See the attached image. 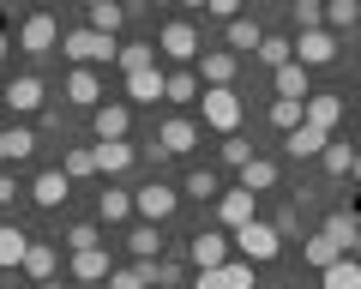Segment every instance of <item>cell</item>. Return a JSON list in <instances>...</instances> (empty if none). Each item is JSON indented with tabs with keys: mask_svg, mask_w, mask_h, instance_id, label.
<instances>
[{
	"mask_svg": "<svg viewBox=\"0 0 361 289\" xmlns=\"http://www.w3.org/2000/svg\"><path fill=\"white\" fill-rule=\"evenodd\" d=\"M61 54H66L73 66H109V61L121 54V42L85 25V30H61Z\"/></svg>",
	"mask_w": 361,
	"mask_h": 289,
	"instance_id": "6da1fadb",
	"label": "cell"
},
{
	"mask_svg": "<svg viewBox=\"0 0 361 289\" xmlns=\"http://www.w3.org/2000/svg\"><path fill=\"white\" fill-rule=\"evenodd\" d=\"M229 247L241 253L247 265H271L277 253H283V235L265 223V217H253V223H241V229H229Z\"/></svg>",
	"mask_w": 361,
	"mask_h": 289,
	"instance_id": "7a4b0ae2",
	"label": "cell"
},
{
	"mask_svg": "<svg viewBox=\"0 0 361 289\" xmlns=\"http://www.w3.org/2000/svg\"><path fill=\"white\" fill-rule=\"evenodd\" d=\"M199 109H205V127L223 133V139L241 127V97H235L229 85H211V91H199Z\"/></svg>",
	"mask_w": 361,
	"mask_h": 289,
	"instance_id": "3957f363",
	"label": "cell"
},
{
	"mask_svg": "<svg viewBox=\"0 0 361 289\" xmlns=\"http://www.w3.org/2000/svg\"><path fill=\"white\" fill-rule=\"evenodd\" d=\"M175 205H180V193L169 181H145L139 193H133V211H139L145 223H169V217H175Z\"/></svg>",
	"mask_w": 361,
	"mask_h": 289,
	"instance_id": "277c9868",
	"label": "cell"
},
{
	"mask_svg": "<svg viewBox=\"0 0 361 289\" xmlns=\"http://www.w3.org/2000/svg\"><path fill=\"white\" fill-rule=\"evenodd\" d=\"M157 54H169L175 66L199 61V30L187 25V18H175V25H163V30H157Z\"/></svg>",
	"mask_w": 361,
	"mask_h": 289,
	"instance_id": "5b68a950",
	"label": "cell"
},
{
	"mask_svg": "<svg viewBox=\"0 0 361 289\" xmlns=\"http://www.w3.org/2000/svg\"><path fill=\"white\" fill-rule=\"evenodd\" d=\"M289 54H295L307 73H313V66H331V61H337V37H331L325 25H319V30H301V37L289 42Z\"/></svg>",
	"mask_w": 361,
	"mask_h": 289,
	"instance_id": "8992f818",
	"label": "cell"
},
{
	"mask_svg": "<svg viewBox=\"0 0 361 289\" xmlns=\"http://www.w3.org/2000/svg\"><path fill=\"white\" fill-rule=\"evenodd\" d=\"M193 144H199V127H193L187 115H175V121L157 127V144H151V151H157V157H187Z\"/></svg>",
	"mask_w": 361,
	"mask_h": 289,
	"instance_id": "52a82bcc",
	"label": "cell"
},
{
	"mask_svg": "<svg viewBox=\"0 0 361 289\" xmlns=\"http://www.w3.org/2000/svg\"><path fill=\"white\" fill-rule=\"evenodd\" d=\"M54 42H61V18H54V13H30L25 30H18V49H25V54H49Z\"/></svg>",
	"mask_w": 361,
	"mask_h": 289,
	"instance_id": "ba28073f",
	"label": "cell"
},
{
	"mask_svg": "<svg viewBox=\"0 0 361 289\" xmlns=\"http://www.w3.org/2000/svg\"><path fill=\"white\" fill-rule=\"evenodd\" d=\"M90 157H97V175H127L133 163H139V144H127V139H97V144H90Z\"/></svg>",
	"mask_w": 361,
	"mask_h": 289,
	"instance_id": "9c48e42d",
	"label": "cell"
},
{
	"mask_svg": "<svg viewBox=\"0 0 361 289\" xmlns=\"http://www.w3.org/2000/svg\"><path fill=\"white\" fill-rule=\"evenodd\" d=\"M187 259L199 265V271H211V265L229 259V229H199L193 241H187Z\"/></svg>",
	"mask_w": 361,
	"mask_h": 289,
	"instance_id": "30bf717a",
	"label": "cell"
},
{
	"mask_svg": "<svg viewBox=\"0 0 361 289\" xmlns=\"http://www.w3.org/2000/svg\"><path fill=\"white\" fill-rule=\"evenodd\" d=\"M193 289H253V265L247 259H223V265H211V271H199Z\"/></svg>",
	"mask_w": 361,
	"mask_h": 289,
	"instance_id": "8fae6325",
	"label": "cell"
},
{
	"mask_svg": "<svg viewBox=\"0 0 361 289\" xmlns=\"http://www.w3.org/2000/svg\"><path fill=\"white\" fill-rule=\"evenodd\" d=\"M193 79H199V91L229 85V79H235V54H229V49H205V54L193 61Z\"/></svg>",
	"mask_w": 361,
	"mask_h": 289,
	"instance_id": "7c38bea8",
	"label": "cell"
},
{
	"mask_svg": "<svg viewBox=\"0 0 361 289\" xmlns=\"http://www.w3.org/2000/svg\"><path fill=\"white\" fill-rule=\"evenodd\" d=\"M66 103H78V109H97V103H103V79H97V66H73V73H66Z\"/></svg>",
	"mask_w": 361,
	"mask_h": 289,
	"instance_id": "4fadbf2b",
	"label": "cell"
},
{
	"mask_svg": "<svg viewBox=\"0 0 361 289\" xmlns=\"http://www.w3.org/2000/svg\"><path fill=\"white\" fill-rule=\"evenodd\" d=\"M90 127H97V139H127L133 109L127 103H97V109H90Z\"/></svg>",
	"mask_w": 361,
	"mask_h": 289,
	"instance_id": "5bb4252c",
	"label": "cell"
},
{
	"mask_svg": "<svg viewBox=\"0 0 361 289\" xmlns=\"http://www.w3.org/2000/svg\"><path fill=\"white\" fill-rule=\"evenodd\" d=\"M253 199H259V193H247V187H235V193H217V217H223V229L253 223V217H259V211H253Z\"/></svg>",
	"mask_w": 361,
	"mask_h": 289,
	"instance_id": "9a60e30c",
	"label": "cell"
},
{
	"mask_svg": "<svg viewBox=\"0 0 361 289\" xmlns=\"http://www.w3.org/2000/svg\"><path fill=\"white\" fill-rule=\"evenodd\" d=\"M325 144H331V133H319V127H307V121H301V127H289V139H283V151L295 163H307V157H319Z\"/></svg>",
	"mask_w": 361,
	"mask_h": 289,
	"instance_id": "2e32d148",
	"label": "cell"
},
{
	"mask_svg": "<svg viewBox=\"0 0 361 289\" xmlns=\"http://www.w3.org/2000/svg\"><path fill=\"white\" fill-rule=\"evenodd\" d=\"M6 103H13V115H37L42 109V79L37 73H18V79L6 85Z\"/></svg>",
	"mask_w": 361,
	"mask_h": 289,
	"instance_id": "e0dca14e",
	"label": "cell"
},
{
	"mask_svg": "<svg viewBox=\"0 0 361 289\" xmlns=\"http://www.w3.org/2000/svg\"><path fill=\"white\" fill-rule=\"evenodd\" d=\"M54 271H61V247H54V241H30V247H25V277L49 283Z\"/></svg>",
	"mask_w": 361,
	"mask_h": 289,
	"instance_id": "ac0fdd59",
	"label": "cell"
},
{
	"mask_svg": "<svg viewBox=\"0 0 361 289\" xmlns=\"http://www.w3.org/2000/svg\"><path fill=\"white\" fill-rule=\"evenodd\" d=\"M109 247H85V253H73V277L78 283H109Z\"/></svg>",
	"mask_w": 361,
	"mask_h": 289,
	"instance_id": "d6986e66",
	"label": "cell"
},
{
	"mask_svg": "<svg viewBox=\"0 0 361 289\" xmlns=\"http://www.w3.org/2000/svg\"><path fill=\"white\" fill-rule=\"evenodd\" d=\"M301 121L319 127V133H331L337 121H343V97H307V103H301Z\"/></svg>",
	"mask_w": 361,
	"mask_h": 289,
	"instance_id": "ffe728a7",
	"label": "cell"
},
{
	"mask_svg": "<svg viewBox=\"0 0 361 289\" xmlns=\"http://www.w3.org/2000/svg\"><path fill=\"white\" fill-rule=\"evenodd\" d=\"M30 199H37V205H66V199H73V181H66L61 169H42L37 181H30Z\"/></svg>",
	"mask_w": 361,
	"mask_h": 289,
	"instance_id": "44dd1931",
	"label": "cell"
},
{
	"mask_svg": "<svg viewBox=\"0 0 361 289\" xmlns=\"http://www.w3.org/2000/svg\"><path fill=\"white\" fill-rule=\"evenodd\" d=\"M163 103H199L193 66H175V73H163Z\"/></svg>",
	"mask_w": 361,
	"mask_h": 289,
	"instance_id": "7402d4cb",
	"label": "cell"
},
{
	"mask_svg": "<svg viewBox=\"0 0 361 289\" xmlns=\"http://www.w3.org/2000/svg\"><path fill=\"white\" fill-rule=\"evenodd\" d=\"M241 187L247 193H271V187H277V163L271 157H247L241 163Z\"/></svg>",
	"mask_w": 361,
	"mask_h": 289,
	"instance_id": "603a6c76",
	"label": "cell"
},
{
	"mask_svg": "<svg viewBox=\"0 0 361 289\" xmlns=\"http://www.w3.org/2000/svg\"><path fill=\"white\" fill-rule=\"evenodd\" d=\"M127 97H133V103H163V73H157V66L127 73Z\"/></svg>",
	"mask_w": 361,
	"mask_h": 289,
	"instance_id": "cb8c5ba5",
	"label": "cell"
},
{
	"mask_svg": "<svg viewBox=\"0 0 361 289\" xmlns=\"http://www.w3.org/2000/svg\"><path fill=\"white\" fill-rule=\"evenodd\" d=\"M277 97H295V103H307V66H301V61H283V66H277Z\"/></svg>",
	"mask_w": 361,
	"mask_h": 289,
	"instance_id": "d4e9b609",
	"label": "cell"
},
{
	"mask_svg": "<svg viewBox=\"0 0 361 289\" xmlns=\"http://www.w3.org/2000/svg\"><path fill=\"white\" fill-rule=\"evenodd\" d=\"M25 247H30V235L18 223H0V271L6 265H25Z\"/></svg>",
	"mask_w": 361,
	"mask_h": 289,
	"instance_id": "484cf974",
	"label": "cell"
},
{
	"mask_svg": "<svg viewBox=\"0 0 361 289\" xmlns=\"http://www.w3.org/2000/svg\"><path fill=\"white\" fill-rule=\"evenodd\" d=\"M319 277H325V289H361V259H349V253H343V259H331Z\"/></svg>",
	"mask_w": 361,
	"mask_h": 289,
	"instance_id": "4316f807",
	"label": "cell"
},
{
	"mask_svg": "<svg viewBox=\"0 0 361 289\" xmlns=\"http://www.w3.org/2000/svg\"><path fill=\"white\" fill-rule=\"evenodd\" d=\"M325 30H361V0H325Z\"/></svg>",
	"mask_w": 361,
	"mask_h": 289,
	"instance_id": "83f0119b",
	"label": "cell"
},
{
	"mask_svg": "<svg viewBox=\"0 0 361 289\" xmlns=\"http://www.w3.org/2000/svg\"><path fill=\"white\" fill-rule=\"evenodd\" d=\"M115 66H121V73H145V66H157V42H121Z\"/></svg>",
	"mask_w": 361,
	"mask_h": 289,
	"instance_id": "f1b7e54d",
	"label": "cell"
},
{
	"mask_svg": "<svg viewBox=\"0 0 361 289\" xmlns=\"http://www.w3.org/2000/svg\"><path fill=\"white\" fill-rule=\"evenodd\" d=\"M121 25H127V6H121V0H97V6H90V30H103V37H115Z\"/></svg>",
	"mask_w": 361,
	"mask_h": 289,
	"instance_id": "f546056e",
	"label": "cell"
},
{
	"mask_svg": "<svg viewBox=\"0 0 361 289\" xmlns=\"http://www.w3.org/2000/svg\"><path fill=\"white\" fill-rule=\"evenodd\" d=\"M61 175H66V181H85V175H97V157H90V144H66Z\"/></svg>",
	"mask_w": 361,
	"mask_h": 289,
	"instance_id": "4dcf8cb0",
	"label": "cell"
},
{
	"mask_svg": "<svg viewBox=\"0 0 361 289\" xmlns=\"http://www.w3.org/2000/svg\"><path fill=\"white\" fill-rule=\"evenodd\" d=\"M97 217H103V223H127L133 217V193H115V187L97 193Z\"/></svg>",
	"mask_w": 361,
	"mask_h": 289,
	"instance_id": "1f68e13d",
	"label": "cell"
},
{
	"mask_svg": "<svg viewBox=\"0 0 361 289\" xmlns=\"http://www.w3.org/2000/svg\"><path fill=\"white\" fill-rule=\"evenodd\" d=\"M355 229H361V217H355V211H331V217H325V229H319V235H331L337 247L349 253V241H355Z\"/></svg>",
	"mask_w": 361,
	"mask_h": 289,
	"instance_id": "d6a6232c",
	"label": "cell"
},
{
	"mask_svg": "<svg viewBox=\"0 0 361 289\" xmlns=\"http://www.w3.org/2000/svg\"><path fill=\"white\" fill-rule=\"evenodd\" d=\"M301 259H307V265H313V271H325V265H331V259H343V247H337V241H331V235H313V241H307V247H301Z\"/></svg>",
	"mask_w": 361,
	"mask_h": 289,
	"instance_id": "836d02e7",
	"label": "cell"
},
{
	"mask_svg": "<svg viewBox=\"0 0 361 289\" xmlns=\"http://www.w3.org/2000/svg\"><path fill=\"white\" fill-rule=\"evenodd\" d=\"M319 163H325V175H349L355 169V144H325Z\"/></svg>",
	"mask_w": 361,
	"mask_h": 289,
	"instance_id": "e575fe53",
	"label": "cell"
},
{
	"mask_svg": "<svg viewBox=\"0 0 361 289\" xmlns=\"http://www.w3.org/2000/svg\"><path fill=\"white\" fill-rule=\"evenodd\" d=\"M253 54L271 66V73H277L283 61H295V54H289V37H259V49H253Z\"/></svg>",
	"mask_w": 361,
	"mask_h": 289,
	"instance_id": "d590c367",
	"label": "cell"
},
{
	"mask_svg": "<svg viewBox=\"0 0 361 289\" xmlns=\"http://www.w3.org/2000/svg\"><path fill=\"white\" fill-rule=\"evenodd\" d=\"M127 247L139 253V259H157V253H163V241H157V223H139V229L127 235Z\"/></svg>",
	"mask_w": 361,
	"mask_h": 289,
	"instance_id": "8d00e7d4",
	"label": "cell"
},
{
	"mask_svg": "<svg viewBox=\"0 0 361 289\" xmlns=\"http://www.w3.org/2000/svg\"><path fill=\"white\" fill-rule=\"evenodd\" d=\"M30 151H37V133H30V127H6V157L25 163Z\"/></svg>",
	"mask_w": 361,
	"mask_h": 289,
	"instance_id": "74e56055",
	"label": "cell"
},
{
	"mask_svg": "<svg viewBox=\"0 0 361 289\" xmlns=\"http://www.w3.org/2000/svg\"><path fill=\"white\" fill-rule=\"evenodd\" d=\"M259 37H265V30H259L253 18H229V49H259Z\"/></svg>",
	"mask_w": 361,
	"mask_h": 289,
	"instance_id": "f35d334b",
	"label": "cell"
},
{
	"mask_svg": "<svg viewBox=\"0 0 361 289\" xmlns=\"http://www.w3.org/2000/svg\"><path fill=\"white\" fill-rule=\"evenodd\" d=\"M66 247H73V253L103 247V229H97V223H73V229H66Z\"/></svg>",
	"mask_w": 361,
	"mask_h": 289,
	"instance_id": "ab89813d",
	"label": "cell"
},
{
	"mask_svg": "<svg viewBox=\"0 0 361 289\" xmlns=\"http://www.w3.org/2000/svg\"><path fill=\"white\" fill-rule=\"evenodd\" d=\"M217 193H223V187H217V175H211V169L187 175V199H217Z\"/></svg>",
	"mask_w": 361,
	"mask_h": 289,
	"instance_id": "60d3db41",
	"label": "cell"
},
{
	"mask_svg": "<svg viewBox=\"0 0 361 289\" xmlns=\"http://www.w3.org/2000/svg\"><path fill=\"white\" fill-rule=\"evenodd\" d=\"M271 121H277V127H301V103H295V97H277V103H271Z\"/></svg>",
	"mask_w": 361,
	"mask_h": 289,
	"instance_id": "b9f144b4",
	"label": "cell"
},
{
	"mask_svg": "<svg viewBox=\"0 0 361 289\" xmlns=\"http://www.w3.org/2000/svg\"><path fill=\"white\" fill-rule=\"evenodd\" d=\"M295 25L301 30H319L325 25V0H295Z\"/></svg>",
	"mask_w": 361,
	"mask_h": 289,
	"instance_id": "7bdbcfd3",
	"label": "cell"
},
{
	"mask_svg": "<svg viewBox=\"0 0 361 289\" xmlns=\"http://www.w3.org/2000/svg\"><path fill=\"white\" fill-rule=\"evenodd\" d=\"M247 157H253V144H247V139H235V133H229V139H223V163H229V169H241Z\"/></svg>",
	"mask_w": 361,
	"mask_h": 289,
	"instance_id": "ee69618b",
	"label": "cell"
},
{
	"mask_svg": "<svg viewBox=\"0 0 361 289\" xmlns=\"http://www.w3.org/2000/svg\"><path fill=\"white\" fill-rule=\"evenodd\" d=\"M109 289H151V283H145L139 265H133V271H109Z\"/></svg>",
	"mask_w": 361,
	"mask_h": 289,
	"instance_id": "f6af8a7d",
	"label": "cell"
},
{
	"mask_svg": "<svg viewBox=\"0 0 361 289\" xmlns=\"http://www.w3.org/2000/svg\"><path fill=\"white\" fill-rule=\"evenodd\" d=\"M211 18H241V0H205Z\"/></svg>",
	"mask_w": 361,
	"mask_h": 289,
	"instance_id": "bcb514c9",
	"label": "cell"
},
{
	"mask_svg": "<svg viewBox=\"0 0 361 289\" xmlns=\"http://www.w3.org/2000/svg\"><path fill=\"white\" fill-rule=\"evenodd\" d=\"M13 199H18V181H13L6 169H0V205H13Z\"/></svg>",
	"mask_w": 361,
	"mask_h": 289,
	"instance_id": "7dc6e473",
	"label": "cell"
},
{
	"mask_svg": "<svg viewBox=\"0 0 361 289\" xmlns=\"http://www.w3.org/2000/svg\"><path fill=\"white\" fill-rule=\"evenodd\" d=\"M6 163H13V157H6V127H0V169H6Z\"/></svg>",
	"mask_w": 361,
	"mask_h": 289,
	"instance_id": "c3c4849f",
	"label": "cell"
},
{
	"mask_svg": "<svg viewBox=\"0 0 361 289\" xmlns=\"http://www.w3.org/2000/svg\"><path fill=\"white\" fill-rule=\"evenodd\" d=\"M349 259H361V229H355V241H349Z\"/></svg>",
	"mask_w": 361,
	"mask_h": 289,
	"instance_id": "681fc988",
	"label": "cell"
},
{
	"mask_svg": "<svg viewBox=\"0 0 361 289\" xmlns=\"http://www.w3.org/2000/svg\"><path fill=\"white\" fill-rule=\"evenodd\" d=\"M37 289H66V283H61V277H49V283H37Z\"/></svg>",
	"mask_w": 361,
	"mask_h": 289,
	"instance_id": "f907efd6",
	"label": "cell"
},
{
	"mask_svg": "<svg viewBox=\"0 0 361 289\" xmlns=\"http://www.w3.org/2000/svg\"><path fill=\"white\" fill-rule=\"evenodd\" d=\"M349 175H355V187H361V151H355V169H349Z\"/></svg>",
	"mask_w": 361,
	"mask_h": 289,
	"instance_id": "816d5d0a",
	"label": "cell"
},
{
	"mask_svg": "<svg viewBox=\"0 0 361 289\" xmlns=\"http://www.w3.org/2000/svg\"><path fill=\"white\" fill-rule=\"evenodd\" d=\"M6 49H13V42H6V30H0V61H6Z\"/></svg>",
	"mask_w": 361,
	"mask_h": 289,
	"instance_id": "f5cc1de1",
	"label": "cell"
},
{
	"mask_svg": "<svg viewBox=\"0 0 361 289\" xmlns=\"http://www.w3.org/2000/svg\"><path fill=\"white\" fill-rule=\"evenodd\" d=\"M180 6H205V0H180Z\"/></svg>",
	"mask_w": 361,
	"mask_h": 289,
	"instance_id": "db71d44e",
	"label": "cell"
},
{
	"mask_svg": "<svg viewBox=\"0 0 361 289\" xmlns=\"http://www.w3.org/2000/svg\"><path fill=\"white\" fill-rule=\"evenodd\" d=\"M85 6H97V0H85Z\"/></svg>",
	"mask_w": 361,
	"mask_h": 289,
	"instance_id": "11a10c76",
	"label": "cell"
},
{
	"mask_svg": "<svg viewBox=\"0 0 361 289\" xmlns=\"http://www.w3.org/2000/svg\"><path fill=\"white\" fill-rule=\"evenodd\" d=\"M157 6H163V0H157Z\"/></svg>",
	"mask_w": 361,
	"mask_h": 289,
	"instance_id": "9f6ffc18",
	"label": "cell"
}]
</instances>
